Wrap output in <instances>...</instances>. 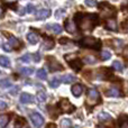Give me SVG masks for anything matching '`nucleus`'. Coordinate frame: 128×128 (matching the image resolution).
Listing matches in <instances>:
<instances>
[{"mask_svg": "<svg viewBox=\"0 0 128 128\" xmlns=\"http://www.w3.org/2000/svg\"><path fill=\"white\" fill-rule=\"evenodd\" d=\"M98 119L100 122H104V120H111V116L107 112H100L98 116Z\"/></svg>", "mask_w": 128, "mask_h": 128, "instance_id": "23", "label": "nucleus"}, {"mask_svg": "<svg viewBox=\"0 0 128 128\" xmlns=\"http://www.w3.org/2000/svg\"><path fill=\"white\" fill-rule=\"evenodd\" d=\"M106 28L109 29V30L116 32V30H117V28H118L116 20L115 19H108V20H107V22H106Z\"/></svg>", "mask_w": 128, "mask_h": 128, "instance_id": "16", "label": "nucleus"}, {"mask_svg": "<svg viewBox=\"0 0 128 128\" xmlns=\"http://www.w3.org/2000/svg\"><path fill=\"white\" fill-rule=\"evenodd\" d=\"M84 2H86V4L88 7H94L96 4H97L96 0H84Z\"/></svg>", "mask_w": 128, "mask_h": 128, "instance_id": "35", "label": "nucleus"}, {"mask_svg": "<svg viewBox=\"0 0 128 128\" xmlns=\"http://www.w3.org/2000/svg\"><path fill=\"white\" fill-rule=\"evenodd\" d=\"M10 120L9 115H0V128H4Z\"/></svg>", "mask_w": 128, "mask_h": 128, "instance_id": "18", "label": "nucleus"}, {"mask_svg": "<svg viewBox=\"0 0 128 128\" xmlns=\"http://www.w3.org/2000/svg\"><path fill=\"white\" fill-rule=\"evenodd\" d=\"M50 15H51V11H50L48 9H42V10L37 11L36 18H37V19H46L47 17H50Z\"/></svg>", "mask_w": 128, "mask_h": 128, "instance_id": "13", "label": "nucleus"}, {"mask_svg": "<svg viewBox=\"0 0 128 128\" xmlns=\"http://www.w3.org/2000/svg\"><path fill=\"white\" fill-rule=\"evenodd\" d=\"M47 65H48L51 72H56V71L63 70L62 64L58 60H55V58H53V56H47Z\"/></svg>", "mask_w": 128, "mask_h": 128, "instance_id": "6", "label": "nucleus"}, {"mask_svg": "<svg viewBox=\"0 0 128 128\" xmlns=\"http://www.w3.org/2000/svg\"><path fill=\"white\" fill-rule=\"evenodd\" d=\"M66 61H68V65H70L71 68H73V70H75V71H80V70H81V68H82V62L79 60V58H74L73 60H71V58H66Z\"/></svg>", "mask_w": 128, "mask_h": 128, "instance_id": "9", "label": "nucleus"}, {"mask_svg": "<svg viewBox=\"0 0 128 128\" xmlns=\"http://www.w3.org/2000/svg\"><path fill=\"white\" fill-rule=\"evenodd\" d=\"M33 58H35V62H40V55H38V54L34 55V56H33Z\"/></svg>", "mask_w": 128, "mask_h": 128, "instance_id": "43", "label": "nucleus"}, {"mask_svg": "<svg viewBox=\"0 0 128 128\" xmlns=\"http://www.w3.org/2000/svg\"><path fill=\"white\" fill-rule=\"evenodd\" d=\"M112 68H115L116 71H118V72H122V68H124V66H122V64L120 61H115V62L112 63Z\"/></svg>", "mask_w": 128, "mask_h": 128, "instance_id": "25", "label": "nucleus"}, {"mask_svg": "<svg viewBox=\"0 0 128 128\" xmlns=\"http://www.w3.org/2000/svg\"><path fill=\"white\" fill-rule=\"evenodd\" d=\"M33 101V97H32L29 93H22V96H20V102H22V104H29V102Z\"/></svg>", "mask_w": 128, "mask_h": 128, "instance_id": "19", "label": "nucleus"}, {"mask_svg": "<svg viewBox=\"0 0 128 128\" xmlns=\"http://www.w3.org/2000/svg\"><path fill=\"white\" fill-rule=\"evenodd\" d=\"M24 122H25V120L22 119V118L17 117V118H16V125H15V127L16 128H22V126H24Z\"/></svg>", "mask_w": 128, "mask_h": 128, "instance_id": "33", "label": "nucleus"}, {"mask_svg": "<svg viewBox=\"0 0 128 128\" xmlns=\"http://www.w3.org/2000/svg\"><path fill=\"white\" fill-rule=\"evenodd\" d=\"M68 42H72V40H68V38H61V40H60L61 44H66V43H68Z\"/></svg>", "mask_w": 128, "mask_h": 128, "instance_id": "41", "label": "nucleus"}, {"mask_svg": "<svg viewBox=\"0 0 128 128\" xmlns=\"http://www.w3.org/2000/svg\"><path fill=\"white\" fill-rule=\"evenodd\" d=\"M110 58H111V54H110V52H109V51H102L101 52V58L104 61L109 60Z\"/></svg>", "mask_w": 128, "mask_h": 128, "instance_id": "32", "label": "nucleus"}, {"mask_svg": "<svg viewBox=\"0 0 128 128\" xmlns=\"http://www.w3.org/2000/svg\"><path fill=\"white\" fill-rule=\"evenodd\" d=\"M2 46V37H0V47Z\"/></svg>", "mask_w": 128, "mask_h": 128, "instance_id": "47", "label": "nucleus"}, {"mask_svg": "<svg viewBox=\"0 0 128 128\" xmlns=\"http://www.w3.org/2000/svg\"><path fill=\"white\" fill-rule=\"evenodd\" d=\"M34 10H35V7H34L33 4H27V8H26L27 12H33Z\"/></svg>", "mask_w": 128, "mask_h": 128, "instance_id": "37", "label": "nucleus"}, {"mask_svg": "<svg viewBox=\"0 0 128 128\" xmlns=\"http://www.w3.org/2000/svg\"><path fill=\"white\" fill-rule=\"evenodd\" d=\"M128 7V0H124V4H122V9L127 8Z\"/></svg>", "mask_w": 128, "mask_h": 128, "instance_id": "42", "label": "nucleus"}, {"mask_svg": "<svg viewBox=\"0 0 128 128\" xmlns=\"http://www.w3.org/2000/svg\"><path fill=\"white\" fill-rule=\"evenodd\" d=\"M4 51H6V52H11V51H12V48H11V47H10V45H9L8 43L4 45Z\"/></svg>", "mask_w": 128, "mask_h": 128, "instance_id": "40", "label": "nucleus"}, {"mask_svg": "<svg viewBox=\"0 0 128 128\" xmlns=\"http://www.w3.org/2000/svg\"><path fill=\"white\" fill-rule=\"evenodd\" d=\"M100 101V94L98 92V90L96 89H90L88 91V97H86V104L89 106H94Z\"/></svg>", "mask_w": 128, "mask_h": 128, "instance_id": "4", "label": "nucleus"}, {"mask_svg": "<svg viewBox=\"0 0 128 128\" xmlns=\"http://www.w3.org/2000/svg\"><path fill=\"white\" fill-rule=\"evenodd\" d=\"M30 120H32L33 125H34V126H35L36 128L42 127V125L44 124V118H43L38 112L32 114V115H30Z\"/></svg>", "mask_w": 128, "mask_h": 128, "instance_id": "7", "label": "nucleus"}, {"mask_svg": "<svg viewBox=\"0 0 128 128\" xmlns=\"http://www.w3.org/2000/svg\"><path fill=\"white\" fill-rule=\"evenodd\" d=\"M97 128H109V127H106V126H102V125H99Z\"/></svg>", "mask_w": 128, "mask_h": 128, "instance_id": "46", "label": "nucleus"}, {"mask_svg": "<svg viewBox=\"0 0 128 128\" xmlns=\"http://www.w3.org/2000/svg\"><path fill=\"white\" fill-rule=\"evenodd\" d=\"M37 100L40 102H43L46 100V94H45L44 91H38L37 92Z\"/></svg>", "mask_w": 128, "mask_h": 128, "instance_id": "29", "label": "nucleus"}, {"mask_svg": "<svg viewBox=\"0 0 128 128\" xmlns=\"http://www.w3.org/2000/svg\"><path fill=\"white\" fill-rule=\"evenodd\" d=\"M99 9H100L101 15L106 18L114 17V16L116 15V9L114 8L112 6H110L108 2H101V4H99Z\"/></svg>", "mask_w": 128, "mask_h": 128, "instance_id": "3", "label": "nucleus"}, {"mask_svg": "<svg viewBox=\"0 0 128 128\" xmlns=\"http://www.w3.org/2000/svg\"><path fill=\"white\" fill-rule=\"evenodd\" d=\"M2 15H4V10H2V8H0V18L2 17Z\"/></svg>", "mask_w": 128, "mask_h": 128, "instance_id": "45", "label": "nucleus"}, {"mask_svg": "<svg viewBox=\"0 0 128 128\" xmlns=\"http://www.w3.org/2000/svg\"><path fill=\"white\" fill-rule=\"evenodd\" d=\"M64 14H65V10H64V9H58V10H56V12H55V17L56 18H62Z\"/></svg>", "mask_w": 128, "mask_h": 128, "instance_id": "34", "label": "nucleus"}, {"mask_svg": "<svg viewBox=\"0 0 128 128\" xmlns=\"http://www.w3.org/2000/svg\"><path fill=\"white\" fill-rule=\"evenodd\" d=\"M27 40H28V42L30 44H36L38 42V35L36 33H34V32H30V33L27 34Z\"/></svg>", "mask_w": 128, "mask_h": 128, "instance_id": "17", "label": "nucleus"}, {"mask_svg": "<svg viewBox=\"0 0 128 128\" xmlns=\"http://www.w3.org/2000/svg\"><path fill=\"white\" fill-rule=\"evenodd\" d=\"M75 79H76V78H75L73 74H66L62 78V81L64 83H72V82L75 81Z\"/></svg>", "mask_w": 128, "mask_h": 128, "instance_id": "21", "label": "nucleus"}, {"mask_svg": "<svg viewBox=\"0 0 128 128\" xmlns=\"http://www.w3.org/2000/svg\"><path fill=\"white\" fill-rule=\"evenodd\" d=\"M114 42H115V46L116 47H120V46H122V44H124L122 40H115Z\"/></svg>", "mask_w": 128, "mask_h": 128, "instance_id": "38", "label": "nucleus"}, {"mask_svg": "<svg viewBox=\"0 0 128 128\" xmlns=\"http://www.w3.org/2000/svg\"><path fill=\"white\" fill-rule=\"evenodd\" d=\"M119 127L120 128H128V116H120L119 117Z\"/></svg>", "mask_w": 128, "mask_h": 128, "instance_id": "20", "label": "nucleus"}, {"mask_svg": "<svg viewBox=\"0 0 128 128\" xmlns=\"http://www.w3.org/2000/svg\"><path fill=\"white\" fill-rule=\"evenodd\" d=\"M37 78L40 80H46V78H47L46 71H45L44 68H40V70L37 71Z\"/></svg>", "mask_w": 128, "mask_h": 128, "instance_id": "24", "label": "nucleus"}, {"mask_svg": "<svg viewBox=\"0 0 128 128\" xmlns=\"http://www.w3.org/2000/svg\"><path fill=\"white\" fill-rule=\"evenodd\" d=\"M82 92H83V86H82L81 84H74V86H72L73 96H75V97H80V96L82 94Z\"/></svg>", "mask_w": 128, "mask_h": 128, "instance_id": "14", "label": "nucleus"}, {"mask_svg": "<svg viewBox=\"0 0 128 128\" xmlns=\"http://www.w3.org/2000/svg\"><path fill=\"white\" fill-rule=\"evenodd\" d=\"M0 65L1 66H4V68H8L10 65V61H9L8 58L4 55H0Z\"/></svg>", "mask_w": 128, "mask_h": 128, "instance_id": "22", "label": "nucleus"}, {"mask_svg": "<svg viewBox=\"0 0 128 128\" xmlns=\"http://www.w3.org/2000/svg\"><path fill=\"white\" fill-rule=\"evenodd\" d=\"M62 126L65 127V128H68V127L71 126V120H68V119H63V120H62Z\"/></svg>", "mask_w": 128, "mask_h": 128, "instance_id": "36", "label": "nucleus"}, {"mask_svg": "<svg viewBox=\"0 0 128 128\" xmlns=\"http://www.w3.org/2000/svg\"><path fill=\"white\" fill-rule=\"evenodd\" d=\"M115 1H117V0H115Z\"/></svg>", "mask_w": 128, "mask_h": 128, "instance_id": "48", "label": "nucleus"}, {"mask_svg": "<svg viewBox=\"0 0 128 128\" xmlns=\"http://www.w3.org/2000/svg\"><path fill=\"white\" fill-rule=\"evenodd\" d=\"M84 62L88 63V64H94L96 62H97V60H96L94 56L88 55V56H86V58H84Z\"/></svg>", "mask_w": 128, "mask_h": 128, "instance_id": "31", "label": "nucleus"}, {"mask_svg": "<svg viewBox=\"0 0 128 128\" xmlns=\"http://www.w3.org/2000/svg\"><path fill=\"white\" fill-rule=\"evenodd\" d=\"M60 79L58 78H53V79L50 81V86H52V88H58V86H60Z\"/></svg>", "mask_w": 128, "mask_h": 128, "instance_id": "26", "label": "nucleus"}, {"mask_svg": "<svg viewBox=\"0 0 128 128\" xmlns=\"http://www.w3.org/2000/svg\"><path fill=\"white\" fill-rule=\"evenodd\" d=\"M46 128H56V125L55 124H48L46 126Z\"/></svg>", "mask_w": 128, "mask_h": 128, "instance_id": "44", "label": "nucleus"}, {"mask_svg": "<svg viewBox=\"0 0 128 128\" xmlns=\"http://www.w3.org/2000/svg\"><path fill=\"white\" fill-rule=\"evenodd\" d=\"M0 86L1 88H9V86H11V82L8 79L0 80Z\"/></svg>", "mask_w": 128, "mask_h": 128, "instance_id": "27", "label": "nucleus"}, {"mask_svg": "<svg viewBox=\"0 0 128 128\" xmlns=\"http://www.w3.org/2000/svg\"><path fill=\"white\" fill-rule=\"evenodd\" d=\"M46 28L50 29V30H52L55 34H60L61 32H62V27H61L58 24H48V25H46Z\"/></svg>", "mask_w": 128, "mask_h": 128, "instance_id": "15", "label": "nucleus"}, {"mask_svg": "<svg viewBox=\"0 0 128 128\" xmlns=\"http://www.w3.org/2000/svg\"><path fill=\"white\" fill-rule=\"evenodd\" d=\"M80 45L82 47H88V48H94V50H99L101 47V42L99 40L94 37H91V36H88V37H84L80 40Z\"/></svg>", "mask_w": 128, "mask_h": 128, "instance_id": "2", "label": "nucleus"}, {"mask_svg": "<svg viewBox=\"0 0 128 128\" xmlns=\"http://www.w3.org/2000/svg\"><path fill=\"white\" fill-rule=\"evenodd\" d=\"M74 20L81 30H92L98 25V16L96 14H82L78 12L74 16Z\"/></svg>", "mask_w": 128, "mask_h": 128, "instance_id": "1", "label": "nucleus"}, {"mask_svg": "<svg viewBox=\"0 0 128 128\" xmlns=\"http://www.w3.org/2000/svg\"><path fill=\"white\" fill-rule=\"evenodd\" d=\"M107 97H120V90L118 86H110L106 91Z\"/></svg>", "mask_w": 128, "mask_h": 128, "instance_id": "10", "label": "nucleus"}, {"mask_svg": "<svg viewBox=\"0 0 128 128\" xmlns=\"http://www.w3.org/2000/svg\"><path fill=\"white\" fill-rule=\"evenodd\" d=\"M32 60H33V56H32L30 54H26V55H24V56L20 58V61L24 62V63H29Z\"/></svg>", "mask_w": 128, "mask_h": 128, "instance_id": "30", "label": "nucleus"}, {"mask_svg": "<svg viewBox=\"0 0 128 128\" xmlns=\"http://www.w3.org/2000/svg\"><path fill=\"white\" fill-rule=\"evenodd\" d=\"M65 29H66V32H68L70 34H75L78 28H76V25H75L72 20L68 19L65 22Z\"/></svg>", "mask_w": 128, "mask_h": 128, "instance_id": "11", "label": "nucleus"}, {"mask_svg": "<svg viewBox=\"0 0 128 128\" xmlns=\"http://www.w3.org/2000/svg\"><path fill=\"white\" fill-rule=\"evenodd\" d=\"M20 72H22V74H25V75H30V74H33L34 68H20Z\"/></svg>", "mask_w": 128, "mask_h": 128, "instance_id": "28", "label": "nucleus"}, {"mask_svg": "<svg viewBox=\"0 0 128 128\" xmlns=\"http://www.w3.org/2000/svg\"><path fill=\"white\" fill-rule=\"evenodd\" d=\"M54 45H55V42H54L53 38L45 36L44 40H43V42H42V46H40V48H42L43 51H48V50L53 48Z\"/></svg>", "mask_w": 128, "mask_h": 128, "instance_id": "8", "label": "nucleus"}, {"mask_svg": "<svg viewBox=\"0 0 128 128\" xmlns=\"http://www.w3.org/2000/svg\"><path fill=\"white\" fill-rule=\"evenodd\" d=\"M7 108V104L2 100H0V110H4Z\"/></svg>", "mask_w": 128, "mask_h": 128, "instance_id": "39", "label": "nucleus"}, {"mask_svg": "<svg viewBox=\"0 0 128 128\" xmlns=\"http://www.w3.org/2000/svg\"><path fill=\"white\" fill-rule=\"evenodd\" d=\"M58 107H60V110L64 114H71L75 110V107L68 101V99H62L58 104Z\"/></svg>", "mask_w": 128, "mask_h": 128, "instance_id": "5", "label": "nucleus"}, {"mask_svg": "<svg viewBox=\"0 0 128 128\" xmlns=\"http://www.w3.org/2000/svg\"><path fill=\"white\" fill-rule=\"evenodd\" d=\"M8 44L10 45V47L12 50L14 48L17 50V48H19V47L22 46V43L19 42V40H18V38H16V37H14V36H10V37H9Z\"/></svg>", "mask_w": 128, "mask_h": 128, "instance_id": "12", "label": "nucleus"}]
</instances>
